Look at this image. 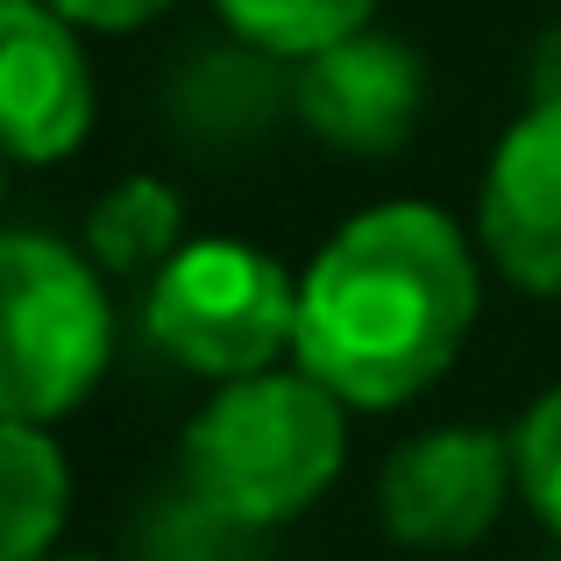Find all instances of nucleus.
Masks as SVG:
<instances>
[{
  "mask_svg": "<svg viewBox=\"0 0 561 561\" xmlns=\"http://www.w3.org/2000/svg\"><path fill=\"white\" fill-rule=\"evenodd\" d=\"M477 320V263L420 199L348 220L299 285V370L342 405H398L455 363Z\"/></svg>",
  "mask_w": 561,
  "mask_h": 561,
  "instance_id": "obj_1",
  "label": "nucleus"
},
{
  "mask_svg": "<svg viewBox=\"0 0 561 561\" xmlns=\"http://www.w3.org/2000/svg\"><path fill=\"white\" fill-rule=\"evenodd\" d=\"M342 469V398L320 377L256 370L214 398L185 434V491L242 526L306 512Z\"/></svg>",
  "mask_w": 561,
  "mask_h": 561,
  "instance_id": "obj_2",
  "label": "nucleus"
},
{
  "mask_svg": "<svg viewBox=\"0 0 561 561\" xmlns=\"http://www.w3.org/2000/svg\"><path fill=\"white\" fill-rule=\"evenodd\" d=\"M107 291L65 242L0 234V420L43 426L107 363Z\"/></svg>",
  "mask_w": 561,
  "mask_h": 561,
  "instance_id": "obj_3",
  "label": "nucleus"
},
{
  "mask_svg": "<svg viewBox=\"0 0 561 561\" xmlns=\"http://www.w3.org/2000/svg\"><path fill=\"white\" fill-rule=\"evenodd\" d=\"M299 334V291L242 242H192L150 285V342L206 377H256Z\"/></svg>",
  "mask_w": 561,
  "mask_h": 561,
  "instance_id": "obj_4",
  "label": "nucleus"
},
{
  "mask_svg": "<svg viewBox=\"0 0 561 561\" xmlns=\"http://www.w3.org/2000/svg\"><path fill=\"white\" fill-rule=\"evenodd\" d=\"M291 107H299V122L313 128L328 150L391 157L398 142H412V128H420L426 71L398 36L356 28V36H342V43L306 57L299 85H291Z\"/></svg>",
  "mask_w": 561,
  "mask_h": 561,
  "instance_id": "obj_5",
  "label": "nucleus"
},
{
  "mask_svg": "<svg viewBox=\"0 0 561 561\" xmlns=\"http://www.w3.org/2000/svg\"><path fill=\"white\" fill-rule=\"evenodd\" d=\"M93 128V71L50 0H0V150L50 164Z\"/></svg>",
  "mask_w": 561,
  "mask_h": 561,
  "instance_id": "obj_6",
  "label": "nucleus"
},
{
  "mask_svg": "<svg viewBox=\"0 0 561 561\" xmlns=\"http://www.w3.org/2000/svg\"><path fill=\"white\" fill-rule=\"evenodd\" d=\"M512 455L483 426H448V434H420L383 462L377 512L405 548H469L505 505Z\"/></svg>",
  "mask_w": 561,
  "mask_h": 561,
  "instance_id": "obj_7",
  "label": "nucleus"
},
{
  "mask_svg": "<svg viewBox=\"0 0 561 561\" xmlns=\"http://www.w3.org/2000/svg\"><path fill=\"white\" fill-rule=\"evenodd\" d=\"M483 242L526 291H561V100H540L491 157Z\"/></svg>",
  "mask_w": 561,
  "mask_h": 561,
  "instance_id": "obj_8",
  "label": "nucleus"
},
{
  "mask_svg": "<svg viewBox=\"0 0 561 561\" xmlns=\"http://www.w3.org/2000/svg\"><path fill=\"white\" fill-rule=\"evenodd\" d=\"M164 114L192 150H249L285 114V79L263 43H206L164 85Z\"/></svg>",
  "mask_w": 561,
  "mask_h": 561,
  "instance_id": "obj_9",
  "label": "nucleus"
},
{
  "mask_svg": "<svg viewBox=\"0 0 561 561\" xmlns=\"http://www.w3.org/2000/svg\"><path fill=\"white\" fill-rule=\"evenodd\" d=\"M65 519V462L22 420H0V561H36Z\"/></svg>",
  "mask_w": 561,
  "mask_h": 561,
  "instance_id": "obj_10",
  "label": "nucleus"
},
{
  "mask_svg": "<svg viewBox=\"0 0 561 561\" xmlns=\"http://www.w3.org/2000/svg\"><path fill=\"white\" fill-rule=\"evenodd\" d=\"M85 242H93V263L114 277H150L179 256V192L157 179H128L114 185L107 199L85 220Z\"/></svg>",
  "mask_w": 561,
  "mask_h": 561,
  "instance_id": "obj_11",
  "label": "nucleus"
},
{
  "mask_svg": "<svg viewBox=\"0 0 561 561\" xmlns=\"http://www.w3.org/2000/svg\"><path fill=\"white\" fill-rule=\"evenodd\" d=\"M377 0H220L228 28L242 43H263L271 57H313L328 43L356 36Z\"/></svg>",
  "mask_w": 561,
  "mask_h": 561,
  "instance_id": "obj_12",
  "label": "nucleus"
},
{
  "mask_svg": "<svg viewBox=\"0 0 561 561\" xmlns=\"http://www.w3.org/2000/svg\"><path fill=\"white\" fill-rule=\"evenodd\" d=\"M142 561H256V526L199 505L192 491L164 497L142 526Z\"/></svg>",
  "mask_w": 561,
  "mask_h": 561,
  "instance_id": "obj_13",
  "label": "nucleus"
},
{
  "mask_svg": "<svg viewBox=\"0 0 561 561\" xmlns=\"http://www.w3.org/2000/svg\"><path fill=\"white\" fill-rule=\"evenodd\" d=\"M519 483L534 512L561 534V391H548L519 426Z\"/></svg>",
  "mask_w": 561,
  "mask_h": 561,
  "instance_id": "obj_14",
  "label": "nucleus"
},
{
  "mask_svg": "<svg viewBox=\"0 0 561 561\" xmlns=\"http://www.w3.org/2000/svg\"><path fill=\"white\" fill-rule=\"evenodd\" d=\"M65 22H85V28H136L150 14H164L171 0H50Z\"/></svg>",
  "mask_w": 561,
  "mask_h": 561,
  "instance_id": "obj_15",
  "label": "nucleus"
}]
</instances>
